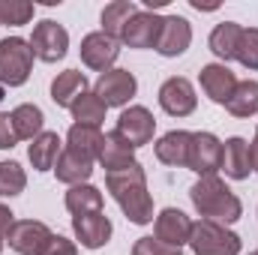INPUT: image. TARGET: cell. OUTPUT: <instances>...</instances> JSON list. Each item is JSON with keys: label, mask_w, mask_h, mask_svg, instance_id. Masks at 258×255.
Here are the masks:
<instances>
[{"label": "cell", "mask_w": 258, "mask_h": 255, "mask_svg": "<svg viewBox=\"0 0 258 255\" xmlns=\"http://www.w3.org/2000/svg\"><path fill=\"white\" fill-rule=\"evenodd\" d=\"M48 237H51V228L45 222H39V219H15L3 243H9V249L18 255H39L42 246L48 243Z\"/></svg>", "instance_id": "cell-10"}, {"label": "cell", "mask_w": 258, "mask_h": 255, "mask_svg": "<svg viewBox=\"0 0 258 255\" xmlns=\"http://www.w3.org/2000/svg\"><path fill=\"white\" fill-rule=\"evenodd\" d=\"M189 45H192V24L183 15H165L153 51L162 57H180Z\"/></svg>", "instance_id": "cell-13"}, {"label": "cell", "mask_w": 258, "mask_h": 255, "mask_svg": "<svg viewBox=\"0 0 258 255\" xmlns=\"http://www.w3.org/2000/svg\"><path fill=\"white\" fill-rule=\"evenodd\" d=\"M117 132L126 138L129 144L138 150V147H144V144H150L153 141V132H156V117L150 114V108H144V105H129L120 111V117H117Z\"/></svg>", "instance_id": "cell-11"}, {"label": "cell", "mask_w": 258, "mask_h": 255, "mask_svg": "<svg viewBox=\"0 0 258 255\" xmlns=\"http://www.w3.org/2000/svg\"><path fill=\"white\" fill-rule=\"evenodd\" d=\"M198 81H201V90L207 93V99H210V102H216V105H225V102L231 99L234 87H237L234 72H231L225 63H207V66H201Z\"/></svg>", "instance_id": "cell-16"}, {"label": "cell", "mask_w": 258, "mask_h": 255, "mask_svg": "<svg viewBox=\"0 0 258 255\" xmlns=\"http://www.w3.org/2000/svg\"><path fill=\"white\" fill-rule=\"evenodd\" d=\"M189 249L195 255H240V237L213 219H198L192 222L189 234Z\"/></svg>", "instance_id": "cell-4"}, {"label": "cell", "mask_w": 258, "mask_h": 255, "mask_svg": "<svg viewBox=\"0 0 258 255\" xmlns=\"http://www.w3.org/2000/svg\"><path fill=\"white\" fill-rule=\"evenodd\" d=\"M249 255H258V249H255V252H249Z\"/></svg>", "instance_id": "cell-39"}, {"label": "cell", "mask_w": 258, "mask_h": 255, "mask_svg": "<svg viewBox=\"0 0 258 255\" xmlns=\"http://www.w3.org/2000/svg\"><path fill=\"white\" fill-rule=\"evenodd\" d=\"M93 93L105 102V108H123L129 99L138 93V81L129 69H108L96 78Z\"/></svg>", "instance_id": "cell-6"}, {"label": "cell", "mask_w": 258, "mask_h": 255, "mask_svg": "<svg viewBox=\"0 0 258 255\" xmlns=\"http://www.w3.org/2000/svg\"><path fill=\"white\" fill-rule=\"evenodd\" d=\"M9 117H12V129H15L18 141H33L36 135L45 132V129H42L45 126V114H42V108L33 105V102L15 105V108L9 111Z\"/></svg>", "instance_id": "cell-24"}, {"label": "cell", "mask_w": 258, "mask_h": 255, "mask_svg": "<svg viewBox=\"0 0 258 255\" xmlns=\"http://www.w3.org/2000/svg\"><path fill=\"white\" fill-rule=\"evenodd\" d=\"M33 12H36V6L27 0H0V24H9V27L30 24Z\"/></svg>", "instance_id": "cell-31"}, {"label": "cell", "mask_w": 258, "mask_h": 255, "mask_svg": "<svg viewBox=\"0 0 258 255\" xmlns=\"http://www.w3.org/2000/svg\"><path fill=\"white\" fill-rule=\"evenodd\" d=\"M189 234H192V219L177 207H165L153 219V237L168 246L183 249V243H189Z\"/></svg>", "instance_id": "cell-14"}, {"label": "cell", "mask_w": 258, "mask_h": 255, "mask_svg": "<svg viewBox=\"0 0 258 255\" xmlns=\"http://www.w3.org/2000/svg\"><path fill=\"white\" fill-rule=\"evenodd\" d=\"M192 198V207L198 210L201 219H213L219 225H231L243 216V204L234 192L225 186V180L219 174H207V177H198L189 189Z\"/></svg>", "instance_id": "cell-2"}, {"label": "cell", "mask_w": 258, "mask_h": 255, "mask_svg": "<svg viewBox=\"0 0 258 255\" xmlns=\"http://www.w3.org/2000/svg\"><path fill=\"white\" fill-rule=\"evenodd\" d=\"M66 150H72V153L96 162L99 159V150H102V129L72 123L69 132H66Z\"/></svg>", "instance_id": "cell-23"}, {"label": "cell", "mask_w": 258, "mask_h": 255, "mask_svg": "<svg viewBox=\"0 0 258 255\" xmlns=\"http://www.w3.org/2000/svg\"><path fill=\"white\" fill-rule=\"evenodd\" d=\"M159 30H162V15H156L150 9H138L126 21L123 33H120V45H129V48H156Z\"/></svg>", "instance_id": "cell-12"}, {"label": "cell", "mask_w": 258, "mask_h": 255, "mask_svg": "<svg viewBox=\"0 0 258 255\" xmlns=\"http://www.w3.org/2000/svg\"><path fill=\"white\" fill-rule=\"evenodd\" d=\"M159 105L171 117H189L195 108H198V96H195L192 81L183 78V75L165 78L162 87H159Z\"/></svg>", "instance_id": "cell-7"}, {"label": "cell", "mask_w": 258, "mask_h": 255, "mask_svg": "<svg viewBox=\"0 0 258 255\" xmlns=\"http://www.w3.org/2000/svg\"><path fill=\"white\" fill-rule=\"evenodd\" d=\"M222 171L231 180H246L252 174V150L246 138L231 135L228 141H222Z\"/></svg>", "instance_id": "cell-19"}, {"label": "cell", "mask_w": 258, "mask_h": 255, "mask_svg": "<svg viewBox=\"0 0 258 255\" xmlns=\"http://www.w3.org/2000/svg\"><path fill=\"white\" fill-rule=\"evenodd\" d=\"M78 51H81V63L102 75V72L114 69V60L120 57V42L111 39L102 30H93V33H87L81 39V48Z\"/></svg>", "instance_id": "cell-8"}, {"label": "cell", "mask_w": 258, "mask_h": 255, "mask_svg": "<svg viewBox=\"0 0 258 255\" xmlns=\"http://www.w3.org/2000/svg\"><path fill=\"white\" fill-rule=\"evenodd\" d=\"M72 231H75V240L84 246V249H102L108 240H111V219L102 213H84V216H72Z\"/></svg>", "instance_id": "cell-15"}, {"label": "cell", "mask_w": 258, "mask_h": 255, "mask_svg": "<svg viewBox=\"0 0 258 255\" xmlns=\"http://www.w3.org/2000/svg\"><path fill=\"white\" fill-rule=\"evenodd\" d=\"M33 60H36V54L27 39H21V36L0 39V84L3 87L27 84V78L33 72Z\"/></svg>", "instance_id": "cell-3"}, {"label": "cell", "mask_w": 258, "mask_h": 255, "mask_svg": "<svg viewBox=\"0 0 258 255\" xmlns=\"http://www.w3.org/2000/svg\"><path fill=\"white\" fill-rule=\"evenodd\" d=\"M39 255H78V246H75V240H69L63 234H51Z\"/></svg>", "instance_id": "cell-34"}, {"label": "cell", "mask_w": 258, "mask_h": 255, "mask_svg": "<svg viewBox=\"0 0 258 255\" xmlns=\"http://www.w3.org/2000/svg\"><path fill=\"white\" fill-rule=\"evenodd\" d=\"M132 255H183V249L177 246H168L156 237H138L135 246H132Z\"/></svg>", "instance_id": "cell-33"}, {"label": "cell", "mask_w": 258, "mask_h": 255, "mask_svg": "<svg viewBox=\"0 0 258 255\" xmlns=\"http://www.w3.org/2000/svg\"><path fill=\"white\" fill-rule=\"evenodd\" d=\"M249 150H252V171L258 174V126H255V138L249 141Z\"/></svg>", "instance_id": "cell-37"}, {"label": "cell", "mask_w": 258, "mask_h": 255, "mask_svg": "<svg viewBox=\"0 0 258 255\" xmlns=\"http://www.w3.org/2000/svg\"><path fill=\"white\" fill-rule=\"evenodd\" d=\"M27 189V174L15 159H3L0 162V198H12Z\"/></svg>", "instance_id": "cell-30"}, {"label": "cell", "mask_w": 258, "mask_h": 255, "mask_svg": "<svg viewBox=\"0 0 258 255\" xmlns=\"http://www.w3.org/2000/svg\"><path fill=\"white\" fill-rule=\"evenodd\" d=\"M240 36H243V24H237V21H222V24H216V27L210 30L207 45H210V51H213L222 63L228 66V60H237Z\"/></svg>", "instance_id": "cell-20"}, {"label": "cell", "mask_w": 258, "mask_h": 255, "mask_svg": "<svg viewBox=\"0 0 258 255\" xmlns=\"http://www.w3.org/2000/svg\"><path fill=\"white\" fill-rule=\"evenodd\" d=\"M105 102L93 93V90H87V93H81L72 105H69V114H72V120L75 123H81V126H102V120H105Z\"/></svg>", "instance_id": "cell-27"}, {"label": "cell", "mask_w": 258, "mask_h": 255, "mask_svg": "<svg viewBox=\"0 0 258 255\" xmlns=\"http://www.w3.org/2000/svg\"><path fill=\"white\" fill-rule=\"evenodd\" d=\"M54 174H57V180L66 183V186H81V183H87V180H90V174H93V162L63 147V150H60V156H57Z\"/></svg>", "instance_id": "cell-25"}, {"label": "cell", "mask_w": 258, "mask_h": 255, "mask_svg": "<svg viewBox=\"0 0 258 255\" xmlns=\"http://www.w3.org/2000/svg\"><path fill=\"white\" fill-rule=\"evenodd\" d=\"M27 42H30L33 54L42 63H57V60H63L66 51H69V33H66V27L57 24V21H51V18L39 21L33 27V36Z\"/></svg>", "instance_id": "cell-5"}, {"label": "cell", "mask_w": 258, "mask_h": 255, "mask_svg": "<svg viewBox=\"0 0 258 255\" xmlns=\"http://www.w3.org/2000/svg\"><path fill=\"white\" fill-rule=\"evenodd\" d=\"M225 108L234 117H252V114H258V81H252V78L237 81V87H234L231 99L225 102Z\"/></svg>", "instance_id": "cell-28"}, {"label": "cell", "mask_w": 258, "mask_h": 255, "mask_svg": "<svg viewBox=\"0 0 258 255\" xmlns=\"http://www.w3.org/2000/svg\"><path fill=\"white\" fill-rule=\"evenodd\" d=\"M18 144V135L12 129V117L6 111H0V150H12Z\"/></svg>", "instance_id": "cell-35"}, {"label": "cell", "mask_w": 258, "mask_h": 255, "mask_svg": "<svg viewBox=\"0 0 258 255\" xmlns=\"http://www.w3.org/2000/svg\"><path fill=\"white\" fill-rule=\"evenodd\" d=\"M90 87H87V75L84 72H78V69H63V72H57L54 75V81H51V102L54 105H60V108H69L81 93H87Z\"/></svg>", "instance_id": "cell-22"}, {"label": "cell", "mask_w": 258, "mask_h": 255, "mask_svg": "<svg viewBox=\"0 0 258 255\" xmlns=\"http://www.w3.org/2000/svg\"><path fill=\"white\" fill-rule=\"evenodd\" d=\"M96 162L105 168V174L123 171L129 165H135V147L129 144L117 129H111V132L102 135V150H99V159Z\"/></svg>", "instance_id": "cell-17"}, {"label": "cell", "mask_w": 258, "mask_h": 255, "mask_svg": "<svg viewBox=\"0 0 258 255\" xmlns=\"http://www.w3.org/2000/svg\"><path fill=\"white\" fill-rule=\"evenodd\" d=\"M0 252H3V240H0Z\"/></svg>", "instance_id": "cell-38"}, {"label": "cell", "mask_w": 258, "mask_h": 255, "mask_svg": "<svg viewBox=\"0 0 258 255\" xmlns=\"http://www.w3.org/2000/svg\"><path fill=\"white\" fill-rule=\"evenodd\" d=\"M12 222H15V213L0 201V240H6V234H9V228H12Z\"/></svg>", "instance_id": "cell-36"}, {"label": "cell", "mask_w": 258, "mask_h": 255, "mask_svg": "<svg viewBox=\"0 0 258 255\" xmlns=\"http://www.w3.org/2000/svg\"><path fill=\"white\" fill-rule=\"evenodd\" d=\"M63 204L72 216H84V213H102L105 198H102V192L96 189V186L81 183V186H69Z\"/></svg>", "instance_id": "cell-26"}, {"label": "cell", "mask_w": 258, "mask_h": 255, "mask_svg": "<svg viewBox=\"0 0 258 255\" xmlns=\"http://www.w3.org/2000/svg\"><path fill=\"white\" fill-rule=\"evenodd\" d=\"M189 171L198 177L216 174L222 171V141L213 132H192V144H189Z\"/></svg>", "instance_id": "cell-9"}, {"label": "cell", "mask_w": 258, "mask_h": 255, "mask_svg": "<svg viewBox=\"0 0 258 255\" xmlns=\"http://www.w3.org/2000/svg\"><path fill=\"white\" fill-rule=\"evenodd\" d=\"M105 189L120 204V210L126 213L132 225H150L153 222V198L147 192V174H144L141 162L129 165L123 171L105 174Z\"/></svg>", "instance_id": "cell-1"}, {"label": "cell", "mask_w": 258, "mask_h": 255, "mask_svg": "<svg viewBox=\"0 0 258 255\" xmlns=\"http://www.w3.org/2000/svg\"><path fill=\"white\" fill-rule=\"evenodd\" d=\"M135 12H138V3H132V0H114V3H108L102 9V33H108L111 39L120 42V33H123L126 21Z\"/></svg>", "instance_id": "cell-29"}, {"label": "cell", "mask_w": 258, "mask_h": 255, "mask_svg": "<svg viewBox=\"0 0 258 255\" xmlns=\"http://www.w3.org/2000/svg\"><path fill=\"white\" fill-rule=\"evenodd\" d=\"M60 150H63L60 135H57V132H42V135H36V138L30 141L27 159H30V165H33L36 171H54Z\"/></svg>", "instance_id": "cell-21"}, {"label": "cell", "mask_w": 258, "mask_h": 255, "mask_svg": "<svg viewBox=\"0 0 258 255\" xmlns=\"http://www.w3.org/2000/svg\"><path fill=\"white\" fill-rule=\"evenodd\" d=\"M189 144H192V132L186 129H171L165 132L153 150H156V159L162 165H171V168H186L189 165Z\"/></svg>", "instance_id": "cell-18"}, {"label": "cell", "mask_w": 258, "mask_h": 255, "mask_svg": "<svg viewBox=\"0 0 258 255\" xmlns=\"http://www.w3.org/2000/svg\"><path fill=\"white\" fill-rule=\"evenodd\" d=\"M237 63L258 72V27H243L240 45H237Z\"/></svg>", "instance_id": "cell-32"}]
</instances>
